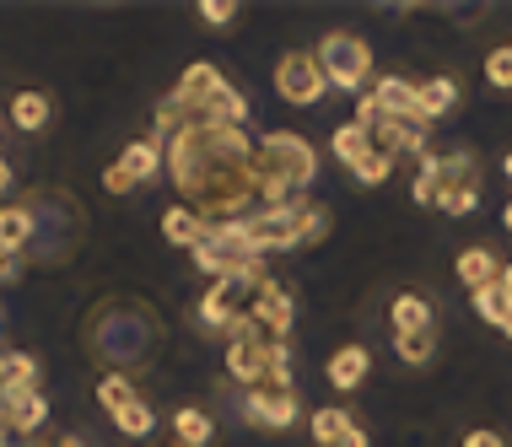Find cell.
I'll return each instance as SVG.
<instances>
[{
	"label": "cell",
	"mask_w": 512,
	"mask_h": 447,
	"mask_svg": "<svg viewBox=\"0 0 512 447\" xmlns=\"http://www.w3.org/2000/svg\"><path fill=\"white\" fill-rule=\"evenodd\" d=\"M200 22L205 27H232V22H238V0H200Z\"/></svg>",
	"instance_id": "cell-34"
},
{
	"label": "cell",
	"mask_w": 512,
	"mask_h": 447,
	"mask_svg": "<svg viewBox=\"0 0 512 447\" xmlns=\"http://www.w3.org/2000/svg\"><path fill=\"white\" fill-rule=\"evenodd\" d=\"M459 281L469 286V291H480V286H491V281H502V259L491 254V248H464L459 254Z\"/></svg>",
	"instance_id": "cell-22"
},
{
	"label": "cell",
	"mask_w": 512,
	"mask_h": 447,
	"mask_svg": "<svg viewBox=\"0 0 512 447\" xmlns=\"http://www.w3.org/2000/svg\"><path fill=\"white\" fill-rule=\"evenodd\" d=\"M243 227L259 254H281V248H313L318 237H329V211L313 200H292V205H275V211L243 216Z\"/></svg>",
	"instance_id": "cell-3"
},
{
	"label": "cell",
	"mask_w": 512,
	"mask_h": 447,
	"mask_svg": "<svg viewBox=\"0 0 512 447\" xmlns=\"http://www.w3.org/2000/svg\"><path fill=\"white\" fill-rule=\"evenodd\" d=\"M119 167L130 173V184H151V178L162 173V141L157 135H141V141H130L119 151Z\"/></svg>",
	"instance_id": "cell-16"
},
{
	"label": "cell",
	"mask_w": 512,
	"mask_h": 447,
	"mask_svg": "<svg viewBox=\"0 0 512 447\" xmlns=\"http://www.w3.org/2000/svg\"><path fill=\"white\" fill-rule=\"evenodd\" d=\"M254 151L248 130L238 124H205L189 119L184 130L162 146V173L178 184L189 211L205 221H243L254 216Z\"/></svg>",
	"instance_id": "cell-1"
},
{
	"label": "cell",
	"mask_w": 512,
	"mask_h": 447,
	"mask_svg": "<svg viewBox=\"0 0 512 447\" xmlns=\"http://www.w3.org/2000/svg\"><path fill=\"white\" fill-rule=\"evenodd\" d=\"M103 189H108V194H130L135 184H130V173H124V167L114 162V167H108V173H103Z\"/></svg>",
	"instance_id": "cell-36"
},
{
	"label": "cell",
	"mask_w": 512,
	"mask_h": 447,
	"mask_svg": "<svg viewBox=\"0 0 512 447\" xmlns=\"http://www.w3.org/2000/svg\"><path fill=\"white\" fill-rule=\"evenodd\" d=\"M238 410H243V421L259 426V431H286L297 421V388H265V383L243 388Z\"/></svg>",
	"instance_id": "cell-9"
},
{
	"label": "cell",
	"mask_w": 512,
	"mask_h": 447,
	"mask_svg": "<svg viewBox=\"0 0 512 447\" xmlns=\"http://www.w3.org/2000/svg\"><path fill=\"white\" fill-rule=\"evenodd\" d=\"M108 421H114V431H119V437H130V442H146L151 431H157V410H151L146 399H130V404H119V410L108 415Z\"/></svg>",
	"instance_id": "cell-24"
},
{
	"label": "cell",
	"mask_w": 512,
	"mask_h": 447,
	"mask_svg": "<svg viewBox=\"0 0 512 447\" xmlns=\"http://www.w3.org/2000/svg\"><path fill=\"white\" fill-rule=\"evenodd\" d=\"M469 297H475V313L486 318V324H496V329H502L507 318H512V297H507V291H502V281H491V286L469 291Z\"/></svg>",
	"instance_id": "cell-29"
},
{
	"label": "cell",
	"mask_w": 512,
	"mask_h": 447,
	"mask_svg": "<svg viewBox=\"0 0 512 447\" xmlns=\"http://www.w3.org/2000/svg\"><path fill=\"white\" fill-rule=\"evenodd\" d=\"M275 92H281L292 108L324 103L329 81H324V65H318V54H302V49L281 54V60H275Z\"/></svg>",
	"instance_id": "cell-7"
},
{
	"label": "cell",
	"mask_w": 512,
	"mask_h": 447,
	"mask_svg": "<svg viewBox=\"0 0 512 447\" xmlns=\"http://www.w3.org/2000/svg\"><path fill=\"white\" fill-rule=\"evenodd\" d=\"M502 334H512V318H507V324H502Z\"/></svg>",
	"instance_id": "cell-43"
},
{
	"label": "cell",
	"mask_w": 512,
	"mask_h": 447,
	"mask_svg": "<svg viewBox=\"0 0 512 447\" xmlns=\"http://www.w3.org/2000/svg\"><path fill=\"white\" fill-rule=\"evenodd\" d=\"M318 178V151L302 141L297 130H270L254 151V211H275V205L308 200V184Z\"/></svg>",
	"instance_id": "cell-2"
},
{
	"label": "cell",
	"mask_w": 512,
	"mask_h": 447,
	"mask_svg": "<svg viewBox=\"0 0 512 447\" xmlns=\"http://www.w3.org/2000/svg\"><path fill=\"white\" fill-rule=\"evenodd\" d=\"M313 54H318V65H324V81H329V87L362 92L367 81H372V49H367V38L345 33V27L324 33V44H318Z\"/></svg>",
	"instance_id": "cell-6"
},
{
	"label": "cell",
	"mask_w": 512,
	"mask_h": 447,
	"mask_svg": "<svg viewBox=\"0 0 512 447\" xmlns=\"http://www.w3.org/2000/svg\"><path fill=\"white\" fill-rule=\"evenodd\" d=\"M292 324H297V313H292V291L275 286V281H265V286L254 291V307H248V329H254L259 340H270V345H286Z\"/></svg>",
	"instance_id": "cell-8"
},
{
	"label": "cell",
	"mask_w": 512,
	"mask_h": 447,
	"mask_svg": "<svg viewBox=\"0 0 512 447\" xmlns=\"http://www.w3.org/2000/svg\"><path fill=\"white\" fill-rule=\"evenodd\" d=\"M221 81H227V76H221L216 65H205V60H195V65H189L184 76H178V87H173V103H184L189 114L200 119V108L211 103V92L221 87Z\"/></svg>",
	"instance_id": "cell-13"
},
{
	"label": "cell",
	"mask_w": 512,
	"mask_h": 447,
	"mask_svg": "<svg viewBox=\"0 0 512 447\" xmlns=\"http://www.w3.org/2000/svg\"><path fill=\"white\" fill-rule=\"evenodd\" d=\"M205 232H211V221L200 211H189V205H168V211H162V237H168L173 248H195Z\"/></svg>",
	"instance_id": "cell-17"
},
{
	"label": "cell",
	"mask_w": 512,
	"mask_h": 447,
	"mask_svg": "<svg viewBox=\"0 0 512 447\" xmlns=\"http://www.w3.org/2000/svg\"><path fill=\"white\" fill-rule=\"evenodd\" d=\"M394 356L410 367H426L437 356V329H415V334H394Z\"/></svg>",
	"instance_id": "cell-27"
},
{
	"label": "cell",
	"mask_w": 512,
	"mask_h": 447,
	"mask_svg": "<svg viewBox=\"0 0 512 447\" xmlns=\"http://www.w3.org/2000/svg\"><path fill=\"white\" fill-rule=\"evenodd\" d=\"M389 324H394V334L432 329V302H426L421 291H399V297L389 302Z\"/></svg>",
	"instance_id": "cell-19"
},
{
	"label": "cell",
	"mask_w": 512,
	"mask_h": 447,
	"mask_svg": "<svg viewBox=\"0 0 512 447\" xmlns=\"http://www.w3.org/2000/svg\"><path fill=\"white\" fill-rule=\"evenodd\" d=\"M486 81H491L496 92H512V49L507 44L486 54Z\"/></svg>",
	"instance_id": "cell-33"
},
{
	"label": "cell",
	"mask_w": 512,
	"mask_h": 447,
	"mask_svg": "<svg viewBox=\"0 0 512 447\" xmlns=\"http://www.w3.org/2000/svg\"><path fill=\"white\" fill-rule=\"evenodd\" d=\"M502 291L512 297V264H502Z\"/></svg>",
	"instance_id": "cell-40"
},
{
	"label": "cell",
	"mask_w": 512,
	"mask_h": 447,
	"mask_svg": "<svg viewBox=\"0 0 512 447\" xmlns=\"http://www.w3.org/2000/svg\"><path fill=\"white\" fill-rule=\"evenodd\" d=\"M11 388H38V361L33 356H22V351L0 356V394H11Z\"/></svg>",
	"instance_id": "cell-28"
},
{
	"label": "cell",
	"mask_w": 512,
	"mask_h": 447,
	"mask_svg": "<svg viewBox=\"0 0 512 447\" xmlns=\"http://www.w3.org/2000/svg\"><path fill=\"white\" fill-rule=\"evenodd\" d=\"M130 399H141V394H135V383H130L124 372H108L103 383H98V404H103L108 415H114L119 404H130Z\"/></svg>",
	"instance_id": "cell-31"
},
{
	"label": "cell",
	"mask_w": 512,
	"mask_h": 447,
	"mask_svg": "<svg viewBox=\"0 0 512 447\" xmlns=\"http://www.w3.org/2000/svg\"><path fill=\"white\" fill-rule=\"evenodd\" d=\"M270 351H275V345L259 340V334L248 329V318H243V324L232 329V340H227V372L238 377L243 388H259V383H265V372H270Z\"/></svg>",
	"instance_id": "cell-10"
},
{
	"label": "cell",
	"mask_w": 512,
	"mask_h": 447,
	"mask_svg": "<svg viewBox=\"0 0 512 447\" xmlns=\"http://www.w3.org/2000/svg\"><path fill=\"white\" fill-rule=\"evenodd\" d=\"M367 146H372V135L362 130V124H335V135H329V151H335V162H345V167H356L367 157Z\"/></svg>",
	"instance_id": "cell-26"
},
{
	"label": "cell",
	"mask_w": 512,
	"mask_h": 447,
	"mask_svg": "<svg viewBox=\"0 0 512 447\" xmlns=\"http://www.w3.org/2000/svg\"><path fill=\"white\" fill-rule=\"evenodd\" d=\"M33 205H0V259H17L22 248H33Z\"/></svg>",
	"instance_id": "cell-14"
},
{
	"label": "cell",
	"mask_w": 512,
	"mask_h": 447,
	"mask_svg": "<svg viewBox=\"0 0 512 447\" xmlns=\"http://www.w3.org/2000/svg\"><path fill=\"white\" fill-rule=\"evenodd\" d=\"M415 205H437L442 200V173H437V151H432V157H426L421 162V173H415Z\"/></svg>",
	"instance_id": "cell-32"
},
{
	"label": "cell",
	"mask_w": 512,
	"mask_h": 447,
	"mask_svg": "<svg viewBox=\"0 0 512 447\" xmlns=\"http://www.w3.org/2000/svg\"><path fill=\"white\" fill-rule=\"evenodd\" d=\"M475 205H480V189H448V194L437 200V211H448V216H469Z\"/></svg>",
	"instance_id": "cell-35"
},
{
	"label": "cell",
	"mask_w": 512,
	"mask_h": 447,
	"mask_svg": "<svg viewBox=\"0 0 512 447\" xmlns=\"http://www.w3.org/2000/svg\"><path fill=\"white\" fill-rule=\"evenodd\" d=\"M502 227H507V232H512V200H507V205H502Z\"/></svg>",
	"instance_id": "cell-41"
},
{
	"label": "cell",
	"mask_w": 512,
	"mask_h": 447,
	"mask_svg": "<svg viewBox=\"0 0 512 447\" xmlns=\"http://www.w3.org/2000/svg\"><path fill=\"white\" fill-rule=\"evenodd\" d=\"M195 270L200 275H211V281H227V275H248V270H259V248H254V237H248L243 221H211V232L200 237L195 248Z\"/></svg>",
	"instance_id": "cell-5"
},
{
	"label": "cell",
	"mask_w": 512,
	"mask_h": 447,
	"mask_svg": "<svg viewBox=\"0 0 512 447\" xmlns=\"http://www.w3.org/2000/svg\"><path fill=\"white\" fill-rule=\"evenodd\" d=\"M49 119H54V108H49L44 92H17L11 97V124H17L22 135H44Z\"/></svg>",
	"instance_id": "cell-23"
},
{
	"label": "cell",
	"mask_w": 512,
	"mask_h": 447,
	"mask_svg": "<svg viewBox=\"0 0 512 447\" xmlns=\"http://www.w3.org/2000/svg\"><path fill=\"white\" fill-rule=\"evenodd\" d=\"M394 162H399V157H389V151H378V146H367V157L351 167V178H356L362 189H372V184H389Z\"/></svg>",
	"instance_id": "cell-30"
},
{
	"label": "cell",
	"mask_w": 512,
	"mask_h": 447,
	"mask_svg": "<svg viewBox=\"0 0 512 447\" xmlns=\"http://www.w3.org/2000/svg\"><path fill=\"white\" fill-rule=\"evenodd\" d=\"M464 447H507V437H502V431L480 426V431H469V437H464Z\"/></svg>",
	"instance_id": "cell-37"
},
{
	"label": "cell",
	"mask_w": 512,
	"mask_h": 447,
	"mask_svg": "<svg viewBox=\"0 0 512 447\" xmlns=\"http://www.w3.org/2000/svg\"><path fill=\"white\" fill-rule=\"evenodd\" d=\"M151 340H157V324L146 318V307H124V302H108L87 329V345L98 351V361H114V367L146 361Z\"/></svg>",
	"instance_id": "cell-4"
},
{
	"label": "cell",
	"mask_w": 512,
	"mask_h": 447,
	"mask_svg": "<svg viewBox=\"0 0 512 447\" xmlns=\"http://www.w3.org/2000/svg\"><path fill=\"white\" fill-rule=\"evenodd\" d=\"M502 173H507V178H512V151H507V157H502Z\"/></svg>",
	"instance_id": "cell-42"
},
{
	"label": "cell",
	"mask_w": 512,
	"mask_h": 447,
	"mask_svg": "<svg viewBox=\"0 0 512 447\" xmlns=\"http://www.w3.org/2000/svg\"><path fill=\"white\" fill-rule=\"evenodd\" d=\"M351 426H356V421L345 415V404H324V410H313V421H308V431H313L318 447H340V437H345Z\"/></svg>",
	"instance_id": "cell-25"
},
{
	"label": "cell",
	"mask_w": 512,
	"mask_h": 447,
	"mask_svg": "<svg viewBox=\"0 0 512 447\" xmlns=\"http://www.w3.org/2000/svg\"><path fill=\"white\" fill-rule=\"evenodd\" d=\"M173 442L178 447H211L216 442V421L200 410V404H184V410H173Z\"/></svg>",
	"instance_id": "cell-18"
},
{
	"label": "cell",
	"mask_w": 512,
	"mask_h": 447,
	"mask_svg": "<svg viewBox=\"0 0 512 447\" xmlns=\"http://www.w3.org/2000/svg\"><path fill=\"white\" fill-rule=\"evenodd\" d=\"M507 49H512V44H507Z\"/></svg>",
	"instance_id": "cell-44"
},
{
	"label": "cell",
	"mask_w": 512,
	"mask_h": 447,
	"mask_svg": "<svg viewBox=\"0 0 512 447\" xmlns=\"http://www.w3.org/2000/svg\"><path fill=\"white\" fill-rule=\"evenodd\" d=\"M372 97H378V108L389 119H421V92H415V81H405V76H378Z\"/></svg>",
	"instance_id": "cell-15"
},
{
	"label": "cell",
	"mask_w": 512,
	"mask_h": 447,
	"mask_svg": "<svg viewBox=\"0 0 512 447\" xmlns=\"http://www.w3.org/2000/svg\"><path fill=\"white\" fill-rule=\"evenodd\" d=\"M0 421H6L11 437H33V431L49 421L44 388H11V394H0Z\"/></svg>",
	"instance_id": "cell-11"
},
{
	"label": "cell",
	"mask_w": 512,
	"mask_h": 447,
	"mask_svg": "<svg viewBox=\"0 0 512 447\" xmlns=\"http://www.w3.org/2000/svg\"><path fill=\"white\" fill-rule=\"evenodd\" d=\"M340 447H372V442H367V431H362V426H351V431L340 437Z\"/></svg>",
	"instance_id": "cell-38"
},
{
	"label": "cell",
	"mask_w": 512,
	"mask_h": 447,
	"mask_svg": "<svg viewBox=\"0 0 512 447\" xmlns=\"http://www.w3.org/2000/svg\"><path fill=\"white\" fill-rule=\"evenodd\" d=\"M200 119H205V124H238V130H243V119H248V97L232 87V81H221V87L211 92V103L200 108Z\"/></svg>",
	"instance_id": "cell-21"
},
{
	"label": "cell",
	"mask_w": 512,
	"mask_h": 447,
	"mask_svg": "<svg viewBox=\"0 0 512 447\" xmlns=\"http://www.w3.org/2000/svg\"><path fill=\"white\" fill-rule=\"evenodd\" d=\"M367 372H372L367 345H340V351L324 361V377H329V388H335V394H351V388H362Z\"/></svg>",
	"instance_id": "cell-12"
},
{
	"label": "cell",
	"mask_w": 512,
	"mask_h": 447,
	"mask_svg": "<svg viewBox=\"0 0 512 447\" xmlns=\"http://www.w3.org/2000/svg\"><path fill=\"white\" fill-rule=\"evenodd\" d=\"M11 184H17V173H11V162H6V157H0V194H6Z\"/></svg>",
	"instance_id": "cell-39"
},
{
	"label": "cell",
	"mask_w": 512,
	"mask_h": 447,
	"mask_svg": "<svg viewBox=\"0 0 512 447\" xmlns=\"http://www.w3.org/2000/svg\"><path fill=\"white\" fill-rule=\"evenodd\" d=\"M415 92H421V119L432 124V119H442V114H453V103H459V76L415 81Z\"/></svg>",
	"instance_id": "cell-20"
}]
</instances>
